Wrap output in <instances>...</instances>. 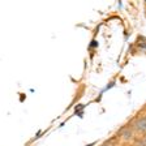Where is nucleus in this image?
Segmentation results:
<instances>
[{
  "instance_id": "obj_2",
  "label": "nucleus",
  "mask_w": 146,
  "mask_h": 146,
  "mask_svg": "<svg viewBox=\"0 0 146 146\" xmlns=\"http://www.w3.org/2000/svg\"><path fill=\"white\" fill-rule=\"evenodd\" d=\"M131 128L132 131L134 132V134H138V136H143L146 131V117L143 115L141 116H136L133 120V123H131Z\"/></svg>"
},
{
  "instance_id": "obj_1",
  "label": "nucleus",
  "mask_w": 146,
  "mask_h": 146,
  "mask_svg": "<svg viewBox=\"0 0 146 146\" xmlns=\"http://www.w3.org/2000/svg\"><path fill=\"white\" fill-rule=\"evenodd\" d=\"M134 132L132 131L131 125H124V127H121L120 129H119L117 134H116V138H117V141H121V142H131V141L134 140Z\"/></svg>"
},
{
  "instance_id": "obj_3",
  "label": "nucleus",
  "mask_w": 146,
  "mask_h": 146,
  "mask_svg": "<svg viewBox=\"0 0 146 146\" xmlns=\"http://www.w3.org/2000/svg\"><path fill=\"white\" fill-rule=\"evenodd\" d=\"M116 143H117V138H116V136H113L108 140H106L100 146H116Z\"/></svg>"
}]
</instances>
